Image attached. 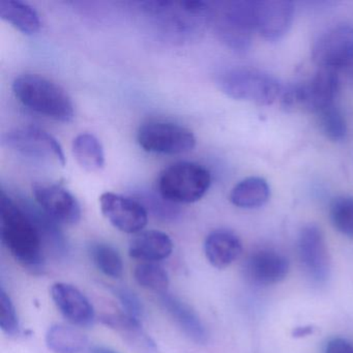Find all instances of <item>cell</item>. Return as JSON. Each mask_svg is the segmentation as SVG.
Returning a JSON list of instances; mask_svg holds the SVG:
<instances>
[{
    "instance_id": "cell-1",
    "label": "cell",
    "mask_w": 353,
    "mask_h": 353,
    "mask_svg": "<svg viewBox=\"0 0 353 353\" xmlns=\"http://www.w3.org/2000/svg\"><path fill=\"white\" fill-rule=\"evenodd\" d=\"M0 234L5 247L24 268L39 274L44 270V241L23 205L5 191L0 196Z\"/></svg>"
},
{
    "instance_id": "cell-2",
    "label": "cell",
    "mask_w": 353,
    "mask_h": 353,
    "mask_svg": "<svg viewBox=\"0 0 353 353\" xmlns=\"http://www.w3.org/2000/svg\"><path fill=\"white\" fill-rule=\"evenodd\" d=\"M13 92L20 103L39 114L61 123L75 119V107L59 84L38 74H23L13 82Z\"/></svg>"
},
{
    "instance_id": "cell-3",
    "label": "cell",
    "mask_w": 353,
    "mask_h": 353,
    "mask_svg": "<svg viewBox=\"0 0 353 353\" xmlns=\"http://www.w3.org/2000/svg\"><path fill=\"white\" fill-rule=\"evenodd\" d=\"M210 171L193 162H177L165 168L159 175L158 192L171 203H194L210 189Z\"/></svg>"
},
{
    "instance_id": "cell-4",
    "label": "cell",
    "mask_w": 353,
    "mask_h": 353,
    "mask_svg": "<svg viewBox=\"0 0 353 353\" xmlns=\"http://www.w3.org/2000/svg\"><path fill=\"white\" fill-rule=\"evenodd\" d=\"M219 38L232 50L245 52L256 30V0H233L212 9Z\"/></svg>"
},
{
    "instance_id": "cell-5",
    "label": "cell",
    "mask_w": 353,
    "mask_h": 353,
    "mask_svg": "<svg viewBox=\"0 0 353 353\" xmlns=\"http://www.w3.org/2000/svg\"><path fill=\"white\" fill-rule=\"evenodd\" d=\"M218 84L229 98L254 103L258 106L272 104L281 94V85L276 78L251 68L227 70L221 74Z\"/></svg>"
},
{
    "instance_id": "cell-6",
    "label": "cell",
    "mask_w": 353,
    "mask_h": 353,
    "mask_svg": "<svg viewBox=\"0 0 353 353\" xmlns=\"http://www.w3.org/2000/svg\"><path fill=\"white\" fill-rule=\"evenodd\" d=\"M340 90L338 71L319 68L315 75L305 83L291 86L283 92L282 105L287 110L303 109L317 113L336 104Z\"/></svg>"
},
{
    "instance_id": "cell-7",
    "label": "cell",
    "mask_w": 353,
    "mask_h": 353,
    "mask_svg": "<svg viewBox=\"0 0 353 353\" xmlns=\"http://www.w3.org/2000/svg\"><path fill=\"white\" fill-rule=\"evenodd\" d=\"M141 6L146 14L162 24L161 26L181 34L201 30L212 19V9L202 1H150Z\"/></svg>"
},
{
    "instance_id": "cell-8",
    "label": "cell",
    "mask_w": 353,
    "mask_h": 353,
    "mask_svg": "<svg viewBox=\"0 0 353 353\" xmlns=\"http://www.w3.org/2000/svg\"><path fill=\"white\" fill-rule=\"evenodd\" d=\"M3 142L8 148L26 158L52 163L65 167V156L59 142L45 130L37 127H20L6 134Z\"/></svg>"
},
{
    "instance_id": "cell-9",
    "label": "cell",
    "mask_w": 353,
    "mask_h": 353,
    "mask_svg": "<svg viewBox=\"0 0 353 353\" xmlns=\"http://www.w3.org/2000/svg\"><path fill=\"white\" fill-rule=\"evenodd\" d=\"M137 139L144 150L154 154H185L196 145L191 130L168 121L144 123L138 131Z\"/></svg>"
},
{
    "instance_id": "cell-10",
    "label": "cell",
    "mask_w": 353,
    "mask_h": 353,
    "mask_svg": "<svg viewBox=\"0 0 353 353\" xmlns=\"http://www.w3.org/2000/svg\"><path fill=\"white\" fill-rule=\"evenodd\" d=\"M100 205L105 218L121 232L135 234L148 224V210L134 198L106 192L101 195Z\"/></svg>"
},
{
    "instance_id": "cell-11",
    "label": "cell",
    "mask_w": 353,
    "mask_h": 353,
    "mask_svg": "<svg viewBox=\"0 0 353 353\" xmlns=\"http://www.w3.org/2000/svg\"><path fill=\"white\" fill-rule=\"evenodd\" d=\"M314 61L319 68L339 71L353 61V28L338 26L322 34L313 47Z\"/></svg>"
},
{
    "instance_id": "cell-12",
    "label": "cell",
    "mask_w": 353,
    "mask_h": 353,
    "mask_svg": "<svg viewBox=\"0 0 353 353\" xmlns=\"http://www.w3.org/2000/svg\"><path fill=\"white\" fill-rule=\"evenodd\" d=\"M32 194L39 208L57 223L77 224L81 219V206L77 198L63 185L36 183Z\"/></svg>"
},
{
    "instance_id": "cell-13",
    "label": "cell",
    "mask_w": 353,
    "mask_h": 353,
    "mask_svg": "<svg viewBox=\"0 0 353 353\" xmlns=\"http://www.w3.org/2000/svg\"><path fill=\"white\" fill-rule=\"evenodd\" d=\"M299 253L310 278L318 283L325 282L330 276V260L325 239L319 227L310 224L301 229Z\"/></svg>"
},
{
    "instance_id": "cell-14",
    "label": "cell",
    "mask_w": 353,
    "mask_h": 353,
    "mask_svg": "<svg viewBox=\"0 0 353 353\" xmlns=\"http://www.w3.org/2000/svg\"><path fill=\"white\" fill-rule=\"evenodd\" d=\"M294 5L288 0H257L256 30L268 41H278L290 30Z\"/></svg>"
},
{
    "instance_id": "cell-15",
    "label": "cell",
    "mask_w": 353,
    "mask_h": 353,
    "mask_svg": "<svg viewBox=\"0 0 353 353\" xmlns=\"http://www.w3.org/2000/svg\"><path fill=\"white\" fill-rule=\"evenodd\" d=\"M245 276L253 284L270 286L282 282L289 272L285 256L272 250L254 252L245 262Z\"/></svg>"
},
{
    "instance_id": "cell-16",
    "label": "cell",
    "mask_w": 353,
    "mask_h": 353,
    "mask_svg": "<svg viewBox=\"0 0 353 353\" xmlns=\"http://www.w3.org/2000/svg\"><path fill=\"white\" fill-rule=\"evenodd\" d=\"M51 296L57 309L71 323L88 326L94 322V307L77 287L65 283H57L51 287Z\"/></svg>"
},
{
    "instance_id": "cell-17",
    "label": "cell",
    "mask_w": 353,
    "mask_h": 353,
    "mask_svg": "<svg viewBox=\"0 0 353 353\" xmlns=\"http://www.w3.org/2000/svg\"><path fill=\"white\" fill-rule=\"evenodd\" d=\"M162 303L167 313L174 320L179 327L188 338L197 344H205L208 340V330L196 312L179 297L165 292L160 294Z\"/></svg>"
},
{
    "instance_id": "cell-18",
    "label": "cell",
    "mask_w": 353,
    "mask_h": 353,
    "mask_svg": "<svg viewBox=\"0 0 353 353\" xmlns=\"http://www.w3.org/2000/svg\"><path fill=\"white\" fill-rule=\"evenodd\" d=\"M204 252L208 262L214 268L224 270L241 256L243 245L233 231L218 229L206 237Z\"/></svg>"
},
{
    "instance_id": "cell-19",
    "label": "cell",
    "mask_w": 353,
    "mask_h": 353,
    "mask_svg": "<svg viewBox=\"0 0 353 353\" xmlns=\"http://www.w3.org/2000/svg\"><path fill=\"white\" fill-rule=\"evenodd\" d=\"M101 320L105 325L119 332L128 346L136 353H159L156 342L144 332L139 320L125 314H108Z\"/></svg>"
},
{
    "instance_id": "cell-20",
    "label": "cell",
    "mask_w": 353,
    "mask_h": 353,
    "mask_svg": "<svg viewBox=\"0 0 353 353\" xmlns=\"http://www.w3.org/2000/svg\"><path fill=\"white\" fill-rule=\"evenodd\" d=\"M173 251V243L169 235L159 230L137 233L130 243L131 257L143 262H156L166 259Z\"/></svg>"
},
{
    "instance_id": "cell-21",
    "label": "cell",
    "mask_w": 353,
    "mask_h": 353,
    "mask_svg": "<svg viewBox=\"0 0 353 353\" xmlns=\"http://www.w3.org/2000/svg\"><path fill=\"white\" fill-rule=\"evenodd\" d=\"M270 197V188L262 177L252 176L239 181L230 193V201L239 208H258Z\"/></svg>"
},
{
    "instance_id": "cell-22",
    "label": "cell",
    "mask_w": 353,
    "mask_h": 353,
    "mask_svg": "<svg viewBox=\"0 0 353 353\" xmlns=\"http://www.w3.org/2000/svg\"><path fill=\"white\" fill-rule=\"evenodd\" d=\"M0 17L26 34H34L41 28L38 12L28 3L15 0H3L0 3Z\"/></svg>"
},
{
    "instance_id": "cell-23",
    "label": "cell",
    "mask_w": 353,
    "mask_h": 353,
    "mask_svg": "<svg viewBox=\"0 0 353 353\" xmlns=\"http://www.w3.org/2000/svg\"><path fill=\"white\" fill-rule=\"evenodd\" d=\"M72 150L78 164L88 172H97L105 165V152L100 140L90 133L74 138Z\"/></svg>"
},
{
    "instance_id": "cell-24",
    "label": "cell",
    "mask_w": 353,
    "mask_h": 353,
    "mask_svg": "<svg viewBox=\"0 0 353 353\" xmlns=\"http://www.w3.org/2000/svg\"><path fill=\"white\" fill-rule=\"evenodd\" d=\"M46 344L54 353H80L88 345V338L76 328L57 324L47 332Z\"/></svg>"
},
{
    "instance_id": "cell-25",
    "label": "cell",
    "mask_w": 353,
    "mask_h": 353,
    "mask_svg": "<svg viewBox=\"0 0 353 353\" xmlns=\"http://www.w3.org/2000/svg\"><path fill=\"white\" fill-rule=\"evenodd\" d=\"M88 254L97 268L111 278L123 276V263L119 252L104 243H92L88 247Z\"/></svg>"
},
{
    "instance_id": "cell-26",
    "label": "cell",
    "mask_w": 353,
    "mask_h": 353,
    "mask_svg": "<svg viewBox=\"0 0 353 353\" xmlns=\"http://www.w3.org/2000/svg\"><path fill=\"white\" fill-rule=\"evenodd\" d=\"M315 114L319 129L328 139L334 142H341L346 139L348 132L346 119L336 103L321 109Z\"/></svg>"
},
{
    "instance_id": "cell-27",
    "label": "cell",
    "mask_w": 353,
    "mask_h": 353,
    "mask_svg": "<svg viewBox=\"0 0 353 353\" xmlns=\"http://www.w3.org/2000/svg\"><path fill=\"white\" fill-rule=\"evenodd\" d=\"M135 280L143 288L150 289L154 292H167L169 285V276L166 270L154 262H142L134 272Z\"/></svg>"
},
{
    "instance_id": "cell-28",
    "label": "cell",
    "mask_w": 353,
    "mask_h": 353,
    "mask_svg": "<svg viewBox=\"0 0 353 353\" xmlns=\"http://www.w3.org/2000/svg\"><path fill=\"white\" fill-rule=\"evenodd\" d=\"M330 216L339 232L353 237V197L334 198L330 204Z\"/></svg>"
},
{
    "instance_id": "cell-29",
    "label": "cell",
    "mask_w": 353,
    "mask_h": 353,
    "mask_svg": "<svg viewBox=\"0 0 353 353\" xmlns=\"http://www.w3.org/2000/svg\"><path fill=\"white\" fill-rule=\"evenodd\" d=\"M0 327L10 336L20 334L19 318L15 305L3 288L0 290Z\"/></svg>"
},
{
    "instance_id": "cell-30",
    "label": "cell",
    "mask_w": 353,
    "mask_h": 353,
    "mask_svg": "<svg viewBox=\"0 0 353 353\" xmlns=\"http://www.w3.org/2000/svg\"><path fill=\"white\" fill-rule=\"evenodd\" d=\"M138 201L141 202L148 212H152L157 218L162 220H173L179 216V210L174 203L167 201L159 194V196L148 193L138 197Z\"/></svg>"
},
{
    "instance_id": "cell-31",
    "label": "cell",
    "mask_w": 353,
    "mask_h": 353,
    "mask_svg": "<svg viewBox=\"0 0 353 353\" xmlns=\"http://www.w3.org/2000/svg\"><path fill=\"white\" fill-rule=\"evenodd\" d=\"M115 296L119 301L125 315L141 321L144 316V307L137 294L125 287H117L114 290Z\"/></svg>"
},
{
    "instance_id": "cell-32",
    "label": "cell",
    "mask_w": 353,
    "mask_h": 353,
    "mask_svg": "<svg viewBox=\"0 0 353 353\" xmlns=\"http://www.w3.org/2000/svg\"><path fill=\"white\" fill-rule=\"evenodd\" d=\"M325 353H353V344L343 338H334L326 345Z\"/></svg>"
},
{
    "instance_id": "cell-33",
    "label": "cell",
    "mask_w": 353,
    "mask_h": 353,
    "mask_svg": "<svg viewBox=\"0 0 353 353\" xmlns=\"http://www.w3.org/2000/svg\"><path fill=\"white\" fill-rule=\"evenodd\" d=\"M314 332V327L311 325L299 326L293 330L292 334L294 338H303V336H311Z\"/></svg>"
},
{
    "instance_id": "cell-34",
    "label": "cell",
    "mask_w": 353,
    "mask_h": 353,
    "mask_svg": "<svg viewBox=\"0 0 353 353\" xmlns=\"http://www.w3.org/2000/svg\"><path fill=\"white\" fill-rule=\"evenodd\" d=\"M92 353H117L115 351L110 350V349L104 348V347H98L94 349Z\"/></svg>"
},
{
    "instance_id": "cell-35",
    "label": "cell",
    "mask_w": 353,
    "mask_h": 353,
    "mask_svg": "<svg viewBox=\"0 0 353 353\" xmlns=\"http://www.w3.org/2000/svg\"><path fill=\"white\" fill-rule=\"evenodd\" d=\"M346 70L347 74H348L349 77H350L351 80H353V61L349 63L348 67L345 68Z\"/></svg>"
}]
</instances>
